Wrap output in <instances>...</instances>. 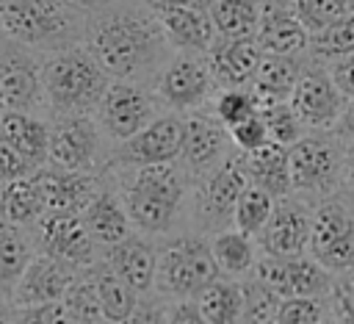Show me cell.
Returning <instances> with one entry per match:
<instances>
[{"label":"cell","mask_w":354,"mask_h":324,"mask_svg":"<svg viewBox=\"0 0 354 324\" xmlns=\"http://www.w3.org/2000/svg\"><path fill=\"white\" fill-rule=\"evenodd\" d=\"M86 50L113 80H138L166 64V36L152 14L100 8L86 25Z\"/></svg>","instance_id":"cell-1"},{"label":"cell","mask_w":354,"mask_h":324,"mask_svg":"<svg viewBox=\"0 0 354 324\" xmlns=\"http://www.w3.org/2000/svg\"><path fill=\"white\" fill-rule=\"evenodd\" d=\"M116 191L138 233L166 235L174 230L177 219L183 216L191 186H188V172L180 166V161H171V163L119 169Z\"/></svg>","instance_id":"cell-2"},{"label":"cell","mask_w":354,"mask_h":324,"mask_svg":"<svg viewBox=\"0 0 354 324\" xmlns=\"http://www.w3.org/2000/svg\"><path fill=\"white\" fill-rule=\"evenodd\" d=\"M111 75L97 64L86 47H64L47 53L41 61V89L44 102L55 114H91L97 111Z\"/></svg>","instance_id":"cell-3"},{"label":"cell","mask_w":354,"mask_h":324,"mask_svg":"<svg viewBox=\"0 0 354 324\" xmlns=\"http://www.w3.org/2000/svg\"><path fill=\"white\" fill-rule=\"evenodd\" d=\"M0 33L19 47L55 53L77 44L80 11L58 0H0Z\"/></svg>","instance_id":"cell-4"},{"label":"cell","mask_w":354,"mask_h":324,"mask_svg":"<svg viewBox=\"0 0 354 324\" xmlns=\"http://www.w3.org/2000/svg\"><path fill=\"white\" fill-rule=\"evenodd\" d=\"M218 277H221V269L213 258L210 235L180 233L158 246V271H155L158 296L196 299Z\"/></svg>","instance_id":"cell-5"},{"label":"cell","mask_w":354,"mask_h":324,"mask_svg":"<svg viewBox=\"0 0 354 324\" xmlns=\"http://www.w3.org/2000/svg\"><path fill=\"white\" fill-rule=\"evenodd\" d=\"M290 183L296 194L326 199L335 197L346 183V147L329 133L315 130L288 147Z\"/></svg>","instance_id":"cell-6"},{"label":"cell","mask_w":354,"mask_h":324,"mask_svg":"<svg viewBox=\"0 0 354 324\" xmlns=\"http://www.w3.org/2000/svg\"><path fill=\"white\" fill-rule=\"evenodd\" d=\"M307 255L335 277L354 271V202L348 205L335 194L313 208Z\"/></svg>","instance_id":"cell-7"},{"label":"cell","mask_w":354,"mask_h":324,"mask_svg":"<svg viewBox=\"0 0 354 324\" xmlns=\"http://www.w3.org/2000/svg\"><path fill=\"white\" fill-rule=\"evenodd\" d=\"M155 97L174 114L202 111L216 97L205 53H174L158 72Z\"/></svg>","instance_id":"cell-8"},{"label":"cell","mask_w":354,"mask_h":324,"mask_svg":"<svg viewBox=\"0 0 354 324\" xmlns=\"http://www.w3.org/2000/svg\"><path fill=\"white\" fill-rule=\"evenodd\" d=\"M246 186H249V180L243 174L238 155L235 158L230 155L221 166H216L210 174H205L194 191V208H191V216L199 224V233L207 235V233L232 227L235 205Z\"/></svg>","instance_id":"cell-9"},{"label":"cell","mask_w":354,"mask_h":324,"mask_svg":"<svg viewBox=\"0 0 354 324\" xmlns=\"http://www.w3.org/2000/svg\"><path fill=\"white\" fill-rule=\"evenodd\" d=\"M185 138V119L177 114L155 116L144 130L130 136L127 141H119L113 155L108 158V166L124 169V166H149V163H171L183 152Z\"/></svg>","instance_id":"cell-10"},{"label":"cell","mask_w":354,"mask_h":324,"mask_svg":"<svg viewBox=\"0 0 354 324\" xmlns=\"http://www.w3.org/2000/svg\"><path fill=\"white\" fill-rule=\"evenodd\" d=\"M155 119V100L138 80H111L100 105L97 122L108 138L127 141Z\"/></svg>","instance_id":"cell-11"},{"label":"cell","mask_w":354,"mask_h":324,"mask_svg":"<svg viewBox=\"0 0 354 324\" xmlns=\"http://www.w3.org/2000/svg\"><path fill=\"white\" fill-rule=\"evenodd\" d=\"M33 241L39 252L83 271L97 263V241L86 230L80 213H44L33 224Z\"/></svg>","instance_id":"cell-12"},{"label":"cell","mask_w":354,"mask_h":324,"mask_svg":"<svg viewBox=\"0 0 354 324\" xmlns=\"http://www.w3.org/2000/svg\"><path fill=\"white\" fill-rule=\"evenodd\" d=\"M100 122L91 114H58L50 122V161L61 169L91 172L100 158L102 136Z\"/></svg>","instance_id":"cell-13"},{"label":"cell","mask_w":354,"mask_h":324,"mask_svg":"<svg viewBox=\"0 0 354 324\" xmlns=\"http://www.w3.org/2000/svg\"><path fill=\"white\" fill-rule=\"evenodd\" d=\"M263 282H268L282 299L288 296H329L335 285V274H329L315 258L304 255H263L252 271Z\"/></svg>","instance_id":"cell-14"},{"label":"cell","mask_w":354,"mask_h":324,"mask_svg":"<svg viewBox=\"0 0 354 324\" xmlns=\"http://www.w3.org/2000/svg\"><path fill=\"white\" fill-rule=\"evenodd\" d=\"M290 105L307 130H335L340 125V116H343L348 100L335 86L329 69H321L313 61L304 66V72L290 94Z\"/></svg>","instance_id":"cell-15"},{"label":"cell","mask_w":354,"mask_h":324,"mask_svg":"<svg viewBox=\"0 0 354 324\" xmlns=\"http://www.w3.org/2000/svg\"><path fill=\"white\" fill-rule=\"evenodd\" d=\"M0 105L22 114L47 105L41 89V61L33 58V50L8 39L0 47Z\"/></svg>","instance_id":"cell-16"},{"label":"cell","mask_w":354,"mask_h":324,"mask_svg":"<svg viewBox=\"0 0 354 324\" xmlns=\"http://www.w3.org/2000/svg\"><path fill=\"white\" fill-rule=\"evenodd\" d=\"M230 147H232V138L224 122L213 111L202 108L185 116V138L177 161L188 174L202 180L230 158Z\"/></svg>","instance_id":"cell-17"},{"label":"cell","mask_w":354,"mask_h":324,"mask_svg":"<svg viewBox=\"0 0 354 324\" xmlns=\"http://www.w3.org/2000/svg\"><path fill=\"white\" fill-rule=\"evenodd\" d=\"M310 224H313V208L307 202L282 197L274 205L271 219L257 235V244L263 255H304L310 241Z\"/></svg>","instance_id":"cell-18"},{"label":"cell","mask_w":354,"mask_h":324,"mask_svg":"<svg viewBox=\"0 0 354 324\" xmlns=\"http://www.w3.org/2000/svg\"><path fill=\"white\" fill-rule=\"evenodd\" d=\"M166 42L177 53H207L218 39L210 11L191 3H152Z\"/></svg>","instance_id":"cell-19"},{"label":"cell","mask_w":354,"mask_h":324,"mask_svg":"<svg viewBox=\"0 0 354 324\" xmlns=\"http://www.w3.org/2000/svg\"><path fill=\"white\" fill-rule=\"evenodd\" d=\"M80 271L44 255L36 252L33 260L28 263L25 274L19 277L14 294H11V305L14 307H30V305H47V302H61L66 288L75 282Z\"/></svg>","instance_id":"cell-20"},{"label":"cell","mask_w":354,"mask_h":324,"mask_svg":"<svg viewBox=\"0 0 354 324\" xmlns=\"http://www.w3.org/2000/svg\"><path fill=\"white\" fill-rule=\"evenodd\" d=\"M47 213H80L88 199L100 191V183L91 172H75L61 169L53 163H44L33 174Z\"/></svg>","instance_id":"cell-21"},{"label":"cell","mask_w":354,"mask_h":324,"mask_svg":"<svg viewBox=\"0 0 354 324\" xmlns=\"http://www.w3.org/2000/svg\"><path fill=\"white\" fill-rule=\"evenodd\" d=\"M263 50L254 39H216L205 53L216 89L252 86Z\"/></svg>","instance_id":"cell-22"},{"label":"cell","mask_w":354,"mask_h":324,"mask_svg":"<svg viewBox=\"0 0 354 324\" xmlns=\"http://www.w3.org/2000/svg\"><path fill=\"white\" fill-rule=\"evenodd\" d=\"M254 42H257V47L263 53L299 55V53H307L310 33L304 30L299 17L293 14L290 3L285 6L279 0H263V14H260V25H257Z\"/></svg>","instance_id":"cell-23"},{"label":"cell","mask_w":354,"mask_h":324,"mask_svg":"<svg viewBox=\"0 0 354 324\" xmlns=\"http://www.w3.org/2000/svg\"><path fill=\"white\" fill-rule=\"evenodd\" d=\"M105 260L113 271L138 294L147 296L155 291V271H158V246H152L144 235L130 233L119 244L105 249Z\"/></svg>","instance_id":"cell-24"},{"label":"cell","mask_w":354,"mask_h":324,"mask_svg":"<svg viewBox=\"0 0 354 324\" xmlns=\"http://www.w3.org/2000/svg\"><path fill=\"white\" fill-rule=\"evenodd\" d=\"M238 161L243 166V174L252 186L268 191L271 197L282 199L293 194L290 183V161H288V147L277 141H266L260 150L252 152H238Z\"/></svg>","instance_id":"cell-25"},{"label":"cell","mask_w":354,"mask_h":324,"mask_svg":"<svg viewBox=\"0 0 354 324\" xmlns=\"http://www.w3.org/2000/svg\"><path fill=\"white\" fill-rule=\"evenodd\" d=\"M80 216L86 222V230L91 233V238L102 249H108V246L119 244L122 238H127L130 227H133L119 191L105 188V186H100V191L88 199V205L80 210Z\"/></svg>","instance_id":"cell-26"},{"label":"cell","mask_w":354,"mask_h":324,"mask_svg":"<svg viewBox=\"0 0 354 324\" xmlns=\"http://www.w3.org/2000/svg\"><path fill=\"white\" fill-rule=\"evenodd\" d=\"M301 55L304 53H299V55L263 53L260 55V64H257V72H254V80H252V91L257 94L260 105L290 100V94H293L304 66H307V61Z\"/></svg>","instance_id":"cell-27"},{"label":"cell","mask_w":354,"mask_h":324,"mask_svg":"<svg viewBox=\"0 0 354 324\" xmlns=\"http://www.w3.org/2000/svg\"><path fill=\"white\" fill-rule=\"evenodd\" d=\"M33 233L30 227H19L0 219V294L11 299L19 277L25 274L28 263L33 260Z\"/></svg>","instance_id":"cell-28"},{"label":"cell","mask_w":354,"mask_h":324,"mask_svg":"<svg viewBox=\"0 0 354 324\" xmlns=\"http://www.w3.org/2000/svg\"><path fill=\"white\" fill-rule=\"evenodd\" d=\"M0 136H6L30 163L44 166L50 161V125L33 114L6 111Z\"/></svg>","instance_id":"cell-29"},{"label":"cell","mask_w":354,"mask_h":324,"mask_svg":"<svg viewBox=\"0 0 354 324\" xmlns=\"http://www.w3.org/2000/svg\"><path fill=\"white\" fill-rule=\"evenodd\" d=\"M210 246H213V258H216V263L221 269V277L246 280L257 266L254 235H246L238 227H227V230L213 233Z\"/></svg>","instance_id":"cell-30"},{"label":"cell","mask_w":354,"mask_h":324,"mask_svg":"<svg viewBox=\"0 0 354 324\" xmlns=\"http://www.w3.org/2000/svg\"><path fill=\"white\" fill-rule=\"evenodd\" d=\"M83 271L91 277V282L97 288V296H100V305H102L105 318H111V321H127L141 296L113 271V266L108 260H97L94 266H88Z\"/></svg>","instance_id":"cell-31"},{"label":"cell","mask_w":354,"mask_h":324,"mask_svg":"<svg viewBox=\"0 0 354 324\" xmlns=\"http://www.w3.org/2000/svg\"><path fill=\"white\" fill-rule=\"evenodd\" d=\"M47 213L41 191L33 177L3 183L0 188V219L19 224V227H33L41 216Z\"/></svg>","instance_id":"cell-32"},{"label":"cell","mask_w":354,"mask_h":324,"mask_svg":"<svg viewBox=\"0 0 354 324\" xmlns=\"http://www.w3.org/2000/svg\"><path fill=\"white\" fill-rule=\"evenodd\" d=\"M207 11L218 39H254L263 0H218Z\"/></svg>","instance_id":"cell-33"},{"label":"cell","mask_w":354,"mask_h":324,"mask_svg":"<svg viewBox=\"0 0 354 324\" xmlns=\"http://www.w3.org/2000/svg\"><path fill=\"white\" fill-rule=\"evenodd\" d=\"M196 305L205 313L207 324H241L243 285L241 280L218 277L196 296Z\"/></svg>","instance_id":"cell-34"},{"label":"cell","mask_w":354,"mask_h":324,"mask_svg":"<svg viewBox=\"0 0 354 324\" xmlns=\"http://www.w3.org/2000/svg\"><path fill=\"white\" fill-rule=\"evenodd\" d=\"M310 61H337L348 53H354V11H348L346 17L335 19L332 25H326L324 30L310 36Z\"/></svg>","instance_id":"cell-35"},{"label":"cell","mask_w":354,"mask_h":324,"mask_svg":"<svg viewBox=\"0 0 354 324\" xmlns=\"http://www.w3.org/2000/svg\"><path fill=\"white\" fill-rule=\"evenodd\" d=\"M241 285H243L241 324H277V313H279L282 296L254 274L241 280Z\"/></svg>","instance_id":"cell-36"},{"label":"cell","mask_w":354,"mask_h":324,"mask_svg":"<svg viewBox=\"0 0 354 324\" xmlns=\"http://www.w3.org/2000/svg\"><path fill=\"white\" fill-rule=\"evenodd\" d=\"M274 205H277V197H271L268 191L257 188V186H246L243 194L238 197V205H235V216H232V227H238L241 233L246 235H260V230L266 227V222L271 219L274 213Z\"/></svg>","instance_id":"cell-37"},{"label":"cell","mask_w":354,"mask_h":324,"mask_svg":"<svg viewBox=\"0 0 354 324\" xmlns=\"http://www.w3.org/2000/svg\"><path fill=\"white\" fill-rule=\"evenodd\" d=\"M260 119H263V125H266L268 141H277V144H282V147L296 144V141L304 136V130H307V127L301 125L299 114L293 111L290 100L260 105Z\"/></svg>","instance_id":"cell-38"},{"label":"cell","mask_w":354,"mask_h":324,"mask_svg":"<svg viewBox=\"0 0 354 324\" xmlns=\"http://www.w3.org/2000/svg\"><path fill=\"white\" fill-rule=\"evenodd\" d=\"M61 302L69 307V313L77 318V324H100V321H105L97 288H94V282H91V277L86 271H80L75 277V282L66 288Z\"/></svg>","instance_id":"cell-39"},{"label":"cell","mask_w":354,"mask_h":324,"mask_svg":"<svg viewBox=\"0 0 354 324\" xmlns=\"http://www.w3.org/2000/svg\"><path fill=\"white\" fill-rule=\"evenodd\" d=\"M260 111V100L252 91V86H238V89H221L213 97V114L224 122V127L230 130L232 125L254 116Z\"/></svg>","instance_id":"cell-40"},{"label":"cell","mask_w":354,"mask_h":324,"mask_svg":"<svg viewBox=\"0 0 354 324\" xmlns=\"http://www.w3.org/2000/svg\"><path fill=\"white\" fill-rule=\"evenodd\" d=\"M290 8L304 25V30L313 36L326 25H332L335 19L346 17L351 11V3L348 0H290Z\"/></svg>","instance_id":"cell-41"},{"label":"cell","mask_w":354,"mask_h":324,"mask_svg":"<svg viewBox=\"0 0 354 324\" xmlns=\"http://www.w3.org/2000/svg\"><path fill=\"white\" fill-rule=\"evenodd\" d=\"M329 296H288L279 305L277 324H321L329 313Z\"/></svg>","instance_id":"cell-42"},{"label":"cell","mask_w":354,"mask_h":324,"mask_svg":"<svg viewBox=\"0 0 354 324\" xmlns=\"http://www.w3.org/2000/svg\"><path fill=\"white\" fill-rule=\"evenodd\" d=\"M14 324H77V318L69 313L64 302H47V305L14 307Z\"/></svg>","instance_id":"cell-43"},{"label":"cell","mask_w":354,"mask_h":324,"mask_svg":"<svg viewBox=\"0 0 354 324\" xmlns=\"http://www.w3.org/2000/svg\"><path fill=\"white\" fill-rule=\"evenodd\" d=\"M36 163H30L6 136H0V183H14L36 174Z\"/></svg>","instance_id":"cell-44"},{"label":"cell","mask_w":354,"mask_h":324,"mask_svg":"<svg viewBox=\"0 0 354 324\" xmlns=\"http://www.w3.org/2000/svg\"><path fill=\"white\" fill-rule=\"evenodd\" d=\"M230 138H232V147L235 152H252V150H260L266 141H268V133H266V125L260 119V111L238 125L230 127Z\"/></svg>","instance_id":"cell-45"},{"label":"cell","mask_w":354,"mask_h":324,"mask_svg":"<svg viewBox=\"0 0 354 324\" xmlns=\"http://www.w3.org/2000/svg\"><path fill=\"white\" fill-rule=\"evenodd\" d=\"M166 307H169V305H163V296L152 299V296L147 294V296L138 299L136 310L130 313V318H127L124 324H166Z\"/></svg>","instance_id":"cell-46"},{"label":"cell","mask_w":354,"mask_h":324,"mask_svg":"<svg viewBox=\"0 0 354 324\" xmlns=\"http://www.w3.org/2000/svg\"><path fill=\"white\" fill-rule=\"evenodd\" d=\"M166 324H207L196 299H171L166 307Z\"/></svg>","instance_id":"cell-47"},{"label":"cell","mask_w":354,"mask_h":324,"mask_svg":"<svg viewBox=\"0 0 354 324\" xmlns=\"http://www.w3.org/2000/svg\"><path fill=\"white\" fill-rule=\"evenodd\" d=\"M329 75L346 100H354V53L329 64Z\"/></svg>","instance_id":"cell-48"},{"label":"cell","mask_w":354,"mask_h":324,"mask_svg":"<svg viewBox=\"0 0 354 324\" xmlns=\"http://www.w3.org/2000/svg\"><path fill=\"white\" fill-rule=\"evenodd\" d=\"M337 130H340L346 138L354 141V100H348V105H346V111H343V116H340Z\"/></svg>","instance_id":"cell-49"},{"label":"cell","mask_w":354,"mask_h":324,"mask_svg":"<svg viewBox=\"0 0 354 324\" xmlns=\"http://www.w3.org/2000/svg\"><path fill=\"white\" fill-rule=\"evenodd\" d=\"M58 3H64V6H69L75 11H80V14H94V11L102 8L105 0H58Z\"/></svg>","instance_id":"cell-50"},{"label":"cell","mask_w":354,"mask_h":324,"mask_svg":"<svg viewBox=\"0 0 354 324\" xmlns=\"http://www.w3.org/2000/svg\"><path fill=\"white\" fill-rule=\"evenodd\" d=\"M0 324H14V305L3 294H0Z\"/></svg>","instance_id":"cell-51"},{"label":"cell","mask_w":354,"mask_h":324,"mask_svg":"<svg viewBox=\"0 0 354 324\" xmlns=\"http://www.w3.org/2000/svg\"><path fill=\"white\" fill-rule=\"evenodd\" d=\"M346 180L354 186V141L351 147H346Z\"/></svg>","instance_id":"cell-52"},{"label":"cell","mask_w":354,"mask_h":324,"mask_svg":"<svg viewBox=\"0 0 354 324\" xmlns=\"http://www.w3.org/2000/svg\"><path fill=\"white\" fill-rule=\"evenodd\" d=\"M152 3H191V6L210 8V6H213V3H218V0H152Z\"/></svg>","instance_id":"cell-53"},{"label":"cell","mask_w":354,"mask_h":324,"mask_svg":"<svg viewBox=\"0 0 354 324\" xmlns=\"http://www.w3.org/2000/svg\"><path fill=\"white\" fill-rule=\"evenodd\" d=\"M321 324H343V321H340V318H335V316H326Z\"/></svg>","instance_id":"cell-54"},{"label":"cell","mask_w":354,"mask_h":324,"mask_svg":"<svg viewBox=\"0 0 354 324\" xmlns=\"http://www.w3.org/2000/svg\"><path fill=\"white\" fill-rule=\"evenodd\" d=\"M100 324H124V321H111V318H105V321H100Z\"/></svg>","instance_id":"cell-55"},{"label":"cell","mask_w":354,"mask_h":324,"mask_svg":"<svg viewBox=\"0 0 354 324\" xmlns=\"http://www.w3.org/2000/svg\"><path fill=\"white\" fill-rule=\"evenodd\" d=\"M3 114H6V108H3V105H0V125H3Z\"/></svg>","instance_id":"cell-56"},{"label":"cell","mask_w":354,"mask_h":324,"mask_svg":"<svg viewBox=\"0 0 354 324\" xmlns=\"http://www.w3.org/2000/svg\"><path fill=\"white\" fill-rule=\"evenodd\" d=\"M348 3H351V11H354V0H348Z\"/></svg>","instance_id":"cell-57"},{"label":"cell","mask_w":354,"mask_h":324,"mask_svg":"<svg viewBox=\"0 0 354 324\" xmlns=\"http://www.w3.org/2000/svg\"><path fill=\"white\" fill-rule=\"evenodd\" d=\"M0 188H3V183H0Z\"/></svg>","instance_id":"cell-58"},{"label":"cell","mask_w":354,"mask_h":324,"mask_svg":"<svg viewBox=\"0 0 354 324\" xmlns=\"http://www.w3.org/2000/svg\"><path fill=\"white\" fill-rule=\"evenodd\" d=\"M351 202H354V199H351Z\"/></svg>","instance_id":"cell-59"}]
</instances>
